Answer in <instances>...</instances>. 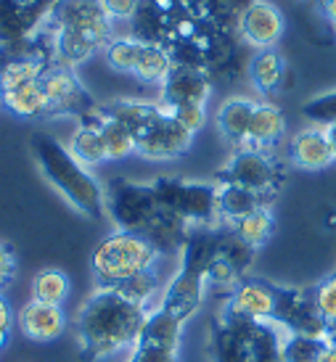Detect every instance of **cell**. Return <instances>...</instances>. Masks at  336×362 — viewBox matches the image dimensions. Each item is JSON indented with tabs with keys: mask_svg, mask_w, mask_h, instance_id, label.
I'll return each instance as SVG.
<instances>
[{
	"mask_svg": "<svg viewBox=\"0 0 336 362\" xmlns=\"http://www.w3.org/2000/svg\"><path fill=\"white\" fill-rule=\"evenodd\" d=\"M143 42L135 40V37H112L103 48V59L112 66L114 71L120 74H133L135 64L141 59Z\"/></svg>",
	"mask_w": 336,
	"mask_h": 362,
	"instance_id": "obj_33",
	"label": "cell"
},
{
	"mask_svg": "<svg viewBox=\"0 0 336 362\" xmlns=\"http://www.w3.org/2000/svg\"><path fill=\"white\" fill-rule=\"evenodd\" d=\"M286 135V117L284 111L275 103H257L255 114H252V124H249V138H246L244 148H260V151H270Z\"/></svg>",
	"mask_w": 336,
	"mask_h": 362,
	"instance_id": "obj_19",
	"label": "cell"
},
{
	"mask_svg": "<svg viewBox=\"0 0 336 362\" xmlns=\"http://www.w3.org/2000/svg\"><path fill=\"white\" fill-rule=\"evenodd\" d=\"M320 3H323V13H326L331 30L336 32V0H320Z\"/></svg>",
	"mask_w": 336,
	"mask_h": 362,
	"instance_id": "obj_41",
	"label": "cell"
},
{
	"mask_svg": "<svg viewBox=\"0 0 336 362\" xmlns=\"http://www.w3.org/2000/svg\"><path fill=\"white\" fill-rule=\"evenodd\" d=\"M164 109H167V106H164ZM167 114H170L180 127H185V130L191 132V135H196V132L207 124V106H199V103L173 106V109H167Z\"/></svg>",
	"mask_w": 336,
	"mask_h": 362,
	"instance_id": "obj_36",
	"label": "cell"
},
{
	"mask_svg": "<svg viewBox=\"0 0 336 362\" xmlns=\"http://www.w3.org/2000/svg\"><path fill=\"white\" fill-rule=\"evenodd\" d=\"M156 202L164 211L183 220L188 228H212L217 220V185L183 177L153 180Z\"/></svg>",
	"mask_w": 336,
	"mask_h": 362,
	"instance_id": "obj_5",
	"label": "cell"
},
{
	"mask_svg": "<svg viewBox=\"0 0 336 362\" xmlns=\"http://www.w3.org/2000/svg\"><path fill=\"white\" fill-rule=\"evenodd\" d=\"M40 85H42V93H45V101H48V117L74 114V117L85 119L95 109L88 90L82 88L80 77L69 66L51 64L48 69L42 71Z\"/></svg>",
	"mask_w": 336,
	"mask_h": 362,
	"instance_id": "obj_8",
	"label": "cell"
},
{
	"mask_svg": "<svg viewBox=\"0 0 336 362\" xmlns=\"http://www.w3.org/2000/svg\"><path fill=\"white\" fill-rule=\"evenodd\" d=\"M71 293V281L69 275L59 267H42L35 278H32V299L42 304H59L64 307V302L69 299Z\"/></svg>",
	"mask_w": 336,
	"mask_h": 362,
	"instance_id": "obj_30",
	"label": "cell"
},
{
	"mask_svg": "<svg viewBox=\"0 0 336 362\" xmlns=\"http://www.w3.org/2000/svg\"><path fill=\"white\" fill-rule=\"evenodd\" d=\"M228 228H231L246 246H252L257 252V249H262V246L273 238L275 217H273V211H270V206H260V209H255L252 214L241 217V220H236L233 225H228Z\"/></svg>",
	"mask_w": 336,
	"mask_h": 362,
	"instance_id": "obj_28",
	"label": "cell"
},
{
	"mask_svg": "<svg viewBox=\"0 0 336 362\" xmlns=\"http://www.w3.org/2000/svg\"><path fill=\"white\" fill-rule=\"evenodd\" d=\"M149 310L127 299L117 288H95L80 307L74 325L85 360H106L122 349H133L146 325Z\"/></svg>",
	"mask_w": 336,
	"mask_h": 362,
	"instance_id": "obj_1",
	"label": "cell"
},
{
	"mask_svg": "<svg viewBox=\"0 0 336 362\" xmlns=\"http://www.w3.org/2000/svg\"><path fill=\"white\" fill-rule=\"evenodd\" d=\"M11 328H13V310H11L8 299L0 293V352L8 346Z\"/></svg>",
	"mask_w": 336,
	"mask_h": 362,
	"instance_id": "obj_40",
	"label": "cell"
},
{
	"mask_svg": "<svg viewBox=\"0 0 336 362\" xmlns=\"http://www.w3.org/2000/svg\"><path fill=\"white\" fill-rule=\"evenodd\" d=\"M16 272H19V262H16L13 246L6 241H0V293L16 281Z\"/></svg>",
	"mask_w": 336,
	"mask_h": 362,
	"instance_id": "obj_38",
	"label": "cell"
},
{
	"mask_svg": "<svg viewBox=\"0 0 336 362\" xmlns=\"http://www.w3.org/2000/svg\"><path fill=\"white\" fill-rule=\"evenodd\" d=\"M103 199H106V214L112 217L117 230L143 233L162 209L151 182L146 185L120 177L103 188Z\"/></svg>",
	"mask_w": 336,
	"mask_h": 362,
	"instance_id": "obj_6",
	"label": "cell"
},
{
	"mask_svg": "<svg viewBox=\"0 0 336 362\" xmlns=\"http://www.w3.org/2000/svg\"><path fill=\"white\" fill-rule=\"evenodd\" d=\"M207 291H209V286H207V270L199 267V264L180 259V267L175 270L170 283L164 286L162 302L156 304V307L170 312L180 322H188L199 312Z\"/></svg>",
	"mask_w": 336,
	"mask_h": 362,
	"instance_id": "obj_9",
	"label": "cell"
},
{
	"mask_svg": "<svg viewBox=\"0 0 336 362\" xmlns=\"http://www.w3.org/2000/svg\"><path fill=\"white\" fill-rule=\"evenodd\" d=\"M289 159L294 167L307 172L328 170L334 164V151L326 138L323 127H307V130L296 132L289 146Z\"/></svg>",
	"mask_w": 336,
	"mask_h": 362,
	"instance_id": "obj_17",
	"label": "cell"
},
{
	"mask_svg": "<svg viewBox=\"0 0 336 362\" xmlns=\"http://www.w3.org/2000/svg\"><path fill=\"white\" fill-rule=\"evenodd\" d=\"M0 103H3V109L11 111L19 119H42V117H48V101H45L40 80L21 85L16 90L0 93Z\"/></svg>",
	"mask_w": 336,
	"mask_h": 362,
	"instance_id": "obj_24",
	"label": "cell"
},
{
	"mask_svg": "<svg viewBox=\"0 0 336 362\" xmlns=\"http://www.w3.org/2000/svg\"><path fill=\"white\" fill-rule=\"evenodd\" d=\"M257 109V101L236 95L220 103V109L214 114L217 130L228 143H233L236 148H244L246 138H249V124H252V114Z\"/></svg>",
	"mask_w": 336,
	"mask_h": 362,
	"instance_id": "obj_18",
	"label": "cell"
},
{
	"mask_svg": "<svg viewBox=\"0 0 336 362\" xmlns=\"http://www.w3.org/2000/svg\"><path fill=\"white\" fill-rule=\"evenodd\" d=\"M260 206H270V199L255 191H246L241 185L217 182V220L223 222L225 228L246 217V214H252Z\"/></svg>",
	"mask_w": 336,
	"mask_h": 362,
	"instance_id": "obj_21",
	"label": "cell"
},
{
	"mask_svg": "<svg viewBox=\"0 0 336 362\" xmlns=\"http://www.w3.org/2000/svg\"><path fill=\"white\" fill-rule=\"evenodd\" d=\"M326 341H328V346H331V349H336V325H328Z\"/></svg>",
	"mask_w": 336,
	"mask_h": 362,
	"instance_id": "obj_43",
	"label": "cell"
},
{
	"mask_svg": "<svg viewBox=\"0 0 336 362\" xmlns=\"http://www.w3.org/2000/svg\"><path fill=\"white\" fill-rule=\"evenodd\" d=\"M30 146L42 177L51 182L53 191L71 209L80 211L82 217L101 220L106 214V199H103V185L98 182V177L88 167H82L69 153V148L48 132H35Z\"/></svg>",
	"mask_w": 336,
	"mask_h": 362,
	"instance_id": "obj_3",
	"label": "cell"
},
{
	"mask_svg": "<svg viewBox=\"0 0 336 362\" xmlns=\"http://www.w3.org/2000/svg\"><path fill=\"white\" fill-rule=\"evenodd\" d=\"M101 6L112 21H133L141 8V0H101Z\"/></svg>",
	"mask_w": 336,
	"mask_h": 362,
	"instance_id": "obj_39",
	"label": "cell"
},
{
	"mask_svg": "<svg viewBox=\"0 0 336 362\" xmlns=\"http://www.w3.org/2000/svg\"><path fill=\"white\" fill-rule=\"evenodd\" d=\"M281 180H284V172L278 167V161L260 148H236V153L220 172V182L241 185L265 199H273Z\"/></svg>",
	"mask_w": 336,
	"mask_h": 362,
	"instance_id": "obj_7",
	"label": "cell"
},
{
	"mask_svg": "<svg viewBox=\"0 0 336 362\" xmlns=\"http://www.w3.org/2000/svg\"><path fill=\"white\" fill-rule=\"evenodd\" d=\"M217 257L228 262L241 278H246V270L252 267V259H255V249L246 246L231 228H225V230H220V238H217Z\"/></svg>",
	"mask_w": 336,
	"mask_h": 362,
	"instance_id": "obj_32",
	"label": "cell"
},
{
	"mask_svg": "<svg viewBox=\"0 0 336 362\" xmlns=\"http://www.w3.org/2000/svg\"><path fill=\"white\" fill-rule=\"evenodd\" d=\"M37 30L51 40L53 64L74 69L106 48L114 21L106 16L101 0H53Z\"/></svg>",
	"mask_w": 336,
	"mask_h": 362,
	"instance_id": "obj_2",
	"label": "cell"
},
{
	"mask_svg": "<svg viewBox=\"0 0 336 362\" xmlns=\"http://www.w3.org/2000/svg\"><path fill=\"white\" fill-rule=\"evenodd\" d=\"M326 349V336L284 333V362H320Z\"/></svg>",
	"mask_w": 336,
	"mask_h": 362,
	"instance_id": "obj_31",
	"label": "cell"
},
{
	"mask_svg": "<svg viewBox=\"0 0 336 362\" xmlns=\"http://www.w3.org/2000/svg\"><path fill=\"white\" fill-rule=\"evenodd\" d=\"M244 328L252 346V360L255 362H284V331L270 322L246 320Z\"/></svg>",
	"mask_w": 336,
	"mask_h": 362,
	"instance_id": "obj_25",
	"label": "cell"
},
{
	"mask_svg": "<svg viewBox=\"0 0 336 362\" xmlns=\"http://www.w3.org/2000/svg\"><path fill=\"white\" fill-rule=\"evenodd\" d=\"M69 153L74 159L80 161L82 167H101L106 159V146H103V138H101V130H98V124L93 117H85V119L77 124V130L71 132L69 138Z\"/></svg>",
	"mask_w": 336,
	"mask_h": 362,
	"instance_id": "obj_22",
	"label": "cell"
},
{
	"mask_svg": "<svg viewBox=\"0 0 336 362\" xmlns=\"http://www.w3.org/2000/svg\"><path fill=\"white\" fill-rule=\"evenodd\" d=\"M130 362H180V352H178V349L159 346V344L138 341L133 346Z\"/></svg>",
	"mask_w": 336,
	"mask_h": 362,
	"instance_id": "obj_37",
	"label": "cell"
},
{
	"mask_svg": "<svg viewBox=\"0 0 336 362\" xmlns=\"http://www.w3.org/2000/svg\"><path fill=\"white\" fill-rule=\"evenodd\" d=\"M183 325L185 322L173 317V315L164 312L162 307H153V310H149V317H146V325H143L138 341L159 344V346H167V349H178V352H180Z\"/></svg>",
	"mask_w": 336,
	"mask_h": 362,
	"instance_id": "obj_26",
	"label": "cell"
},
{
	"mask_svg": "<svg viewBox=\"0 0 336 362\" xmlns=\"http://www.w3.org/2000/svg\"><path fill=\"white\" fill-rule=\"evenodd\" d=\"M313 304L326 325H336V272L328 275L313 288Z\"/></svg>",
	"mask_w": 336,
	"mask_h": 362,
	"instance_id": "obj_34",
	"label": "cell"
},
{
	"mask_svg": "<svg viewBox=\"0 0 336 362\" xmlns=\"http://www.w3.org/2000/svg\"><path fill=\"white\" fill-rule=\"evenodd\" d=\"M326 228H328V230H334V228H336V209H328V214H326Z\"/></svg>",
	"mask_w": 336,
	"mask_h": 362,
	"instance_id": "obj_44",
	"label": "cell"
},
{
	"mask_svg": "<svg viewBox=\"0 0 336 362\" xmlns=\"http://www.w3.org/2000/svg\"><path fill=\"white\" fill-rule=\"evenodd\" d=\"M273 325H278L284 333H305V336H326L328 331V325L313 304V293L284 286H278Z\"/></svg>",
	"mask_w": 336,
	"mask_h": 362,
	"instance_id": "obj_10",
	"label": "cell"
},
{
	"mask_svg": "<svg viewBox=\"0 0 336 362\" xmlns=\"http://www.w3.org/2000/svg\"><path fill=\"white\" fill-rule=\"evenodd\" d=\"M16 325H19L24 339H30L35 344H51L64 336L69 317L59 304H42L30 299L16 315Z\"/></svg>",
	"mask_w": 336,
	"mask_h": 362,
	"instance_id": "obj_15",
	"label": "cell"
},
{
	"mask_svg": "<svg viewBox=\"0 0 336 362\" xmlns=\"http://www.w3.org/2000/svg\"><path fill=\"white\" fill-rule=\"evenodd\" d=\"M286 19L281 8L270 0H252L241 13H238V35L244 37L246 45L267 51L275 48V42L284 37Z\"/></svg>",
	"mask_w": 336,
	"mask_h": 362,
	"instance_id": "obj_12",
	"label": "cell"
},
{
	"mask_svg": "<svg viewBox=\"0 0 336 362\" xmlns=\"http://www.w3.org/2000/svg\"><path fill=\"white\" fill-rule=\"evenodd\" d=\"M302 114H305L310 122H315V127H328L336 122V90L323 93L318 98H310V101L302 106Z\"/></svg>",
	"mask_w": 336,
	"mask_h": 362,
	"instance_id": "obj_35",
	"label": "cell"
},
{
	"mask_svg": "<svg viewBox=\"0 0 336 362\" xmlns=\"http://www.w3.org/2000/svg\"><path fill=\"white\" fill-rule=\"evenodd\" d=\"M209 349H212V362H255L249 336L244 328V317L225 310L223 317L214 322L212 336H209Z\"/></svg>",
	"mask_w": 336,
	"mask_h": 362,
	"instance_id": "obj_16",
	"label": "cell"
},
{
	"mask_svg": "<svg viewBox=\"0 0 336 362\" xmlns=\"http://www.w3.org/2000/svg\"><path fill=\"white\" fill-rule=\"evenodd\" d=\"M88 117H93L95 124H98V130H101L103 146H106V159L122 161V159H127V156H133L135 153V135L124 127L122 122L112 119V117H103L98 109H93Z\"/></svg>",
	"mask_w": 336,
	"mask_h": 362,
	"instance_id": "obj_27",
	"label": "cell"
},
{
	"mask_svg": "<svg viewBox=\"0 0 336 362\" xmlns=\"http://www.w3.org/2000/svg\"><path fill=\"white\" fill-rule=\"evenodd\" d=\"M323 130H326V138H328V143H331V151H334V161H336V122L328 124V127H323Z\"/></svg>",
	"mask_w": 336,
	"mask_h": 362,
	"instance_id": "obj_42",
	"label": "cell"
},
{
	"mask_svg": "<svg viewBox=\"0 0 336 362\" xmlns=\"http://www.w3.org/2000/svg\"><path fill=\"white\" fill-rule=\"evenodd\" d=\"M249 80H252V85L262 95H273L275 90H281L286 80L284 56L275 51V48L260 51L255 59L249 61Z\"/></svg>",
	"mask_w": 336,
	"mask_h": 362,
	"instance_id": "obj_23",
	"label": "cell"
},
{
	"mask_svg": "<svg viewBox=\"0 0 336 362\" xmlns=\"http://www.w3.org/2000/svg\"><path fill=\"white\" fill-rule=\"evenodd\" d=\"M162 254L143 233L114 230L91 254V270L98 288H120L135 275L156 270Z\"/></svg>",
	"mask_w": 336,
	"mask_h": 362,
	"instance_id": "obj_4",
	"label": "cell"
},
{
	"mask_svg": "<svg viewBox=\"0 0 336 362\" xmlns=\"http://www.w3.org/2000/svg\"><path fill=\"white\" fill-rule=\"evenodd\" d=\"M98 111H101L103 117H112V119L122 122L124 127L138 138L141 132H146L153 122L162 117L164 106L162 103H153V101L120 98V101H112V103H106V106H98Z\"/></svg>",
	"mask_w": 336,
	"mask_h": 362,
	"instance_id": "obj_20",
	"label": "cell"
},
{
	"mask_svg": "<svg viewBox=\"0 0 336 362\" xmlns=\"http://www.w3.org/2000/svg\"><path fill=\"white\" fill-rule=\"evenodd\" d=\"M209 95H212V80L207 71L199 66H188V64H175L167 80L162 82V101L159 103L167 109L185 106V103L207 106Z\"/></svg>",
	"mask_w": 336,
	"mask_h": 362,
	"instance_id": "obj_14",
	"label": "cell"
},
{
	"mask_svg": "<svg viewBox=\"0 0 336 362\" xmlns=\"http://www.w3.org/2000/svg\"><path fill=\"white\" fill-rule=\"evenodd\" d=\"M175 61L167 45H156V42H143L141 59L135 64V77L146 85H162L167 74L173 71Z\"/></svg>",
	"mask_w": 336,
	"mask_h": 362,
	"instance_id": "obj_29",
	"label": "cell"
},
{
	"mask_svg": "<svg viewBox=\"0 0 336 362\" xmlns=\"http://www.w3.org/2000/svg\"><path fill=\"white\" fill-rule=\"evenodd\" d=\"M191 143H194V135L180 127L164 109L162 117L135 138V153L149 161H170L188 153Z\"/></svg>",
	"mask_w": 336,
	"mask_h": 362,
	"instance_id": "obj_11",
	"label": "cell"
},
{
	"mask_svg": "<svg viewBox=\"0 0 336 362\" xmlns=\"http://www.w3.org/2000/svg\"><path fill=\"white\" fill-rule=\"evenodd\" d=\"M275 304H278V286L265 278H241L236 283V288L228 293L225 310L246 317V320L270 322L273 325Z\"/></svg>",
	"mask_w": 336,
	"mask_h": 362,
	"instance_id": "obj_13",
	"label": "cell"
}]
</instances>
